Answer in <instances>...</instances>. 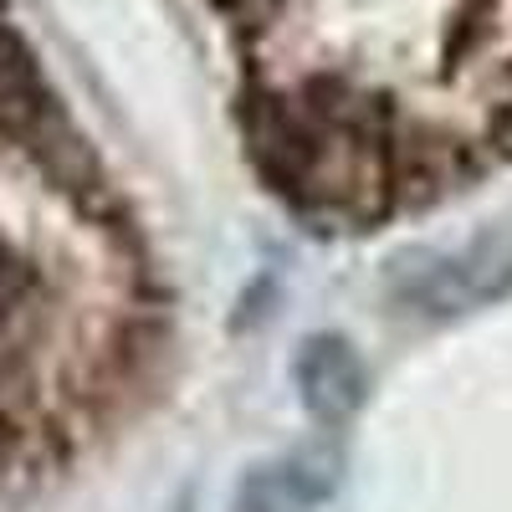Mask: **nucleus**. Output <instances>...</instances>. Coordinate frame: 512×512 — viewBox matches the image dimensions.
Instances as JSON below:
<instances>
[{
	"label": "nucleus",
	"instance_id": "1",
	"mask_svg": "<svg viewBox=\"0 0 512 512\" xmlns=\"http://www.w3.org/2000/svg\"><path fill=\"white\" fill-rule=\"evenodd\" d=\"M390 292L425 318L477 313L512 292V231H482L466 246L400 256L390 272Z\"/></svg>",
	"mask_w": 512,
	"mask_h": 512
},
{
	"label": "nucleus",
	"instance_id": "3",
	"mask_svg": "<svg viewBox=\"0 0 512 512\" xmlns=\"http://www.w3.org/2000/svg\"><path fill=\"white\" fill-rule=\"evenodd\" d=\"M328 492H333V461L303 451L251 466L236 492V512H318Z\"/></svg>",
	"mask_w": 512,
	"mask_h": 512
},
{
	"label": "nucleus",
	"instance_id": "4",
	"mask_svg": "<svg viewBox=\"0 0 512 512\" xmlns=\"http://www.w3.org/2000/svg\"><path fill=\"white\" fill-rule=\"evenodd\" d=\"M41 118H47V98H41L36 67L21 52V41L0 26V139L21 144Z\"/></svg>",
	"mask_w": 512,
	"mask_h": 512
},
{
	"label": "nucleus",
	"instance_id": "2",
	"mask_svg": "<svg viewBox=\"0 0 512 512\" xmlns=\"http://www.w3.org/2000/svg\"><path fill=\"white\" fill-rule=\"evenodd\" d=\"M297 395L318 420H349L364 405V359L333 333H318L297 349Z\"/></svg>",
	"mask_w": 512,
	"mask_h": 512
}]
</instances>
